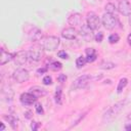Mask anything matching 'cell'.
Returning a JSON list of instances; mask_svg holds the SVG:
<instances>
[{"label":"cell","mask_w":131,"mask_h":131,"mask_svg":"<svg viewBox=\"0 0 131 131\" xmlns=\"http://www.w3.org/2000/svg\"><path fill=\"white\" fill-rule=\"evenodd\" d=\"M125 103H126V100H121V101H118L116 102L114 105H112L103 115L102 117V121L103 123H110L112 122L115 118H117V116L121 113V111L124 108L125 106Z\"/></svg>","instance_id":"6da1fadb"},{"label":"cell","mask_w":131,"mask_h":131,"mask_svg":"<svg viewBox=\"0 0 131 131\" xmlns=\"http://www.w3.org/2000/svg\"><path fill=\"white\" fill-rule=\"evenodd\" d=\"M59 39L56 36H44L39 41V44L42 49L47 51H54L59 46Z\"/></svg>","instance_id":"7a4b0ae2"},{"label":"cell","mask_w":131,"mask_h":131,"mask_svg":"<svg viewBox=\"0 0 131 131\" xmlns=\"http://www.w3.org/2000/svg\"><path fill=\"white\" fill-rule=\"evenodd\" d=\"M102 25L104 26L105 29L107 30H114L116 28H120L121 24L119 21V19L112 13H104L102 15Z\"/></svg>","instance_id":"3957f363"},{"label":"cell","mask_w":131,"mask_h":131,"mask_svg":"<svg viewBox=\"0 0 131 131\" xmlns=\"http://www.w3.org/2000/svg\"><path fill=\"white\" fill-rule=\"evenodd\" d=\"M30 78V74L26 69H17L12 74V79L16 83H24L27 82Z\"/></svg>","instance_id":"277c9868"},{"label":"cell","mask_w":131,"mask_h":131,"mask_svg":"<svg viewBox=\"0 0 131 131\" xmlns=\"http://www.w3.org/2000/svg\"><path fill=\"white\" fill-rule=\"evenodd\" d=\"M86 21H87V26L92 30H97L100 27V19L97 16L96 13L94 12H88L87 16H86Z\"/></svg>","instance_id":"5b68a950"},{"label":"cell","mask_w":131,"mask_h":131,"mask_svg":"<svg viewBox=\"0 0 131 131\" xmlns=\"http://www.w3.org/2000/svg\"><path fill=\"white\" fill-rule=\"evenodd\" d=\"M90 80H91V76L90 75H87V74L82 75V76L78 77L74 81V83L72 85V88L73 89H82V88H85L89 84Z\"/></svg>","instance_id":"8992f818"},{"label":"cell","mask_w":131,"mask_h":131,"mask_svg":"<svg viewBox=\"0 0 131 131\" xmlns=\"http://www.w3.org/2000/svg\"><path fill=\"white\" fill-rule=\"evenodd\" d=\"M37 98H38V97H36V96H35L33 93H31L30 91H29V92H26V93H23V94L20 95V97H19L20 102H21L23 104H25V105H32L33 103L36 102Z\"/></svg>","instance_id":"52a82bcc"},{"label":"cell","mask_w":131,"mask_h":131,"mask_svg":"<svg viewBox=\"0 0 131 131\" xmlns=\"http://www.w3.org/2000/svg\"><path fill=\"white\" fill-rule=\"evenodd\" d=\"M28 59H29V57H28V51H25V50L18 51L17 53L14 54V57H13L14 63L17 64V66H21V64L26 63Z\"/></svg>","instance_id":"ba28073f"},{"label":"cell","mask_w":131,"mask_h":131,"mask_svg":"<svg viewBox=\"0 0 131 131\" xmlns=\"http://www.w3.org/2000/svg\"><path fill=\"white\" fill-rule=\"evenodd\" d=\"M118 10L123 15H130L131 14V4L127 0H121L118 5Z\"/></svg>","instance_id":"9c48e42d"},{"label":"cell","mask_w":131,"mask_h":131,"mask_svg":"<svg viewBox=\"0 0 131 131\" xmlns=\"http://www.w3.org/2000/svg\"><path fill=\"white\" fill-rule=\"evenodd\" d=\"M42 56H43L42 50L38 48H32L28 51V57H29V60L31 61H39L42 59Z\"/></svg>","instance_id":"30bf717a"},{"label":"cell","mask_w":131,"mask_h":131,"mask_svg":"<svg viewBox=\"0 0 131 131\" xmlns=\"http://www.w3.org/2000/svg\"><path fill=\"white\" fill-rule=\"evenodd\" d=\"M61 36L64 38V39H68V40H74L77 38L78 36V31L73 28V27H70V28H66L62 30L61 32Z\"/></svg>","instance_id":"8fae6325"},{"label":"cell","mask_w":131,"mask_h":131,"mask_svg":"<svg viewBox=\"0 0 131 131\" xmlns=\"http://www.w3.org/2000/svg\"><path fill=\"white\" fill-rule=\"evenodd\" d=\"M68 23L71 26H79L82 24V15L78 12H74L68 17Z\"/></svg>","instance_id":"7c38bea8"},{"label":"cell","mask_w":131,"mask_h":131,"mask_svg":"<svg viewBox=\"0 0 131 131\" xmlns=\"http://www.w3.org/2000/svg\"><path fill=\"white\" fill-rule=\"evenodd\" d=\"M42 39V32L37 28H33L29 33V40L31 42H37Z\"/></svg>","instance_id":"4fadbf2b"},{"label":"cell","mask_w":131,"mask_h":131,"mask_svg":"<svg viewBox=\"0 0 131 131\" xmlns=\"http://www.w3.org/2000/svg\"><path fill=\"white\" fill-rule=\"evenodd\" d=\"M14 57V54L8 52V51H5L4 48L1 49V56H0V63L1 66H4L5 63L9 62L10 60H12Z\"/></svg>","instance_id":"5bb4252c"},{"label":"cell","mask_w":131,"mask_h":131,"mask_svg":"<svg viewBox=\"0 0 131 131\" xmlns=\"http://www.w3.org/2000/svg\"><path fill=\"white\" fill-rule=\"evenodd\" d=\"M30 92L33 93L36 97H41V96H44L46 95V90L40 86H34V87H31L30 88Z\"/></svg>","instance_id":"9a60e30c"},{"label":"cell","mask_w":131,"mask_h":131,"mask_svg":"<svg viewBox=\"0 0 131 131\" xmlns=\"http://www.w3.org/2000/svg\"><path fill=\"white\" fill-rule=\"evenodd\" d=\"M81 35L85 38V39H87V40H91L92 39V30L86 25V26H82V28H81Z\"/></svg>","instance_id":"2e32d148"},{"label":"cell","mask_w":131,"mask_h":131,"mask_svg":"<svg viewBox=\"0 0 131 131\" xmlns=\"http://www.w3.org/2000/svg\"><path fill=\"white\" fill-rule=\"evenodd\" d=\"M97 58L96 51L93 48H87L86 49V60L87 62H92Z\"/></svg>","instance_id":"e0dca14e"},{"label":"cell","mask_w":131,"mask_h":131,"mask_svg":"<svg viewBox=\"0 0 131 131\" xmlns=\"http://www.w3.org/2000/svg\"><path fill=\"white\" fill-rule=\"evenodd\" d=\"M3 118L10 124V126L12 127V129H16V127H17V119L14 116H12V115H8V116L4 115Z\"/></svg>","instance_id":"ac0fdd59"},{"label":"cell","mask_w":131,"mask_h":131,"mask_svg":"<svg viewBox=\"0 0 131 131\" xmlns=\"http://www.w3.org/2000/svg\"><path fill=\"white\" fill-rule=\"evenodd\" d=\"M127 84H128V79H127V78H122V79H120V81H119V83H118V87H117V93H118V94L122 93L123 89L127 86Z\"/></svg>","instance_id":"d6986e66"},{"label":"cell","mask_w":131,"mask_h":131,"mask_svg":"<svg viewBox=\"0 0 131 131\" xmlns=\"http://www.w3.org/2000/svg\"><path fill=\"white\" fill-rule=\"evenodd\" d=\"M98 67L100 69H102V70H111V69H114L116 67V64L114 62H112V61H105V60H103V61H101L99 63Z\"/></svg>","instance_id":"ffe728a7"},{"label":"cell","mask_w":131,"mask_h":131,"mask_svg":"<svg viewBox=\"0 0 131 131\" xmlns=\"http://www.w3.org/2000/svg\"><path fill=\"white\" fill-rule=\"evenodd\" d=\"M61 68H62V64L59 61H52L51 63L48 64V69H50L51 71H59Z\"/></svg>","instance_id":"44dd1931"},{"label":"cell","mask_w":131,"mask_h":131,"mask_svg":"<svg viewBox=\"0 0 131 131\" xmlns=\"http://www.w3.org/2000/svg\"><path fill=\"white\" fill-rule=\"evenodd\" d=\"M87 62V60H86V57H84V56H79L77 59H76V66H77V68H83L84 66H85V63Z\"/></svg>","instance_id":"7402d4cb"},{"label":"cell","mask_w":131,"mask_h":131,"mask_svg":"<svg viewBox=\"0 0 131 131\" xmlns=\"http://www.w3.org/2000/svg\"><path fill=\"white\" fill-rule=\"evenodd\" d=\"M119 40H120V36H119L117 33H114V34H112V35L108 36V42H110L111 44H115V43H117Z\"/></svg>","instance_id":"603a6c76"},{"label":"cell","mask_w":131,"mask_h":131,"mask_svg":"<svg viewBox=\"0 0 131 131\" xmlns=\"http://www.w3.org/2000/svg\"><path fill=\"white\" fill-rule=\"evenodd\" d=\"M54 98H55V102H56L57 104H61V98H62V96H61V89H60V88L56 89Z\"/></svg>","instance_id":"cb8c5ba5"},{"label":"cell","mask_w":131,"mask_h":131,"mask_svg":"<svg viewBox=\"0 0 131 131\" xmlns=\"http://www.w3.org/2000/svg\"><path fill=\"white\" fill-rule=\"evenodd\" d=\"M116 6L113 4V3H107L106 5H105V11L107 12V13H112V14H114L115 12H116Z\"/></svg>","instance_id":"d4e9b609"},{"label":"cell","mask_w":131,"mask_h":131,"mask_svg":"<svg viewBox=\"0 0 131 131\" xmlns=\"http://www.w3.org/2000/svg\"><path fill=\"white\" fill-rule=\"evenodd\" d=\"M35 110H36L37 114H39V115H43V114H44L43 106H42V104L39 103V102H36V103H35Z\"/></svg>","instance_id":"484cf974"},{"label":"cell","mask_w":131,"mask_h":131,"mask_svg":"<svg viewBox=\"0 0 131 131\" xmlns=\"http://www.w3.org/2000/svg\"><path fill=\"white\" fill-rule=\"evenodd\" d=\"M42 82H43L44 85H51V84H52V78L47 75V76H45V77L43 78Z\"/></svg>","instance_id":"4316f807"},{"label":"cell","mask_w":131,"mask_h":131,"mask_svg":"<svg viewBox=\"0 0 131 131\" xmlns=\"http://www.w3.org/2000/svg\"><path fill=\"white\" fill-rule=\"evenodd\" d=\"M57 56L60 57V58H62V59H68V58H69V55H68V53H67L64 50L58 51V52H57Z\"/></svg>","instance_id":"83f0119b"},{"label":"cell","mask_w":131,"mask_h":131,"mask_svg":"<svg viewBox=\"0 0 131 131\" xmlns=\"http://www.w3.org/2000/svg\"><path fill=\"white\" fill-rule=\"evenodd\" d=\"M94 39H95L96 42H101L102 39H103V34H102L101 32H98V33L94 36Z\"/></svg>","instance_id":"f1b7e54d"},{"label":"cell","mask_w":131,"mask_h":131,"mask_svg":"<svg viewBox=\"0 0 131 131\" xmlns=\"http://www.w3.org/2000/svg\"><path fill=\"white\" fill-rule=\"evenodd\" d=\"M57 81L60 82V83L66 82V81H67V76H66L64 74H60V75L57 77Z\"/></svg>","instance_id":"f546056e"},{"label":"cell","mask_w":131,"mask_h":131,"mask_svg":"<svg viewBox=\"0 0 131 131\" xmlns=\"http://www.w3.org/2000/svg\"><path fill=\"white\" fill-rule=\"evenodd\" d=\"M39 126H40V124L38 122H33L31 125V128H32V130H37L39 128Z\"/></svg>","instance_id":"4dcf8cb0"},{"label":"cell","mask_w":131,"mask_h":131,"mask_svg":"<svg viewBox=\"0 0 131 131\" xmlns=\"http://www.w3.org/2000/svg\"><path fill=\"white\" fill-rule=\"evenodd\" d=\"M47 69H48V68H42V69H38V70H37V73H38V74H43V73H46V72H47Z\"/></svg>","instance_id":"1f68e13d"},{"label":"cell","mask_w":131,"mask_h":131,"mask_svg":"<svg viewBox=\"0 0 131 131\" xmlns=\"http://www.w3.org/2000/svg\"><path fill=\"white\" fill-rule=\"evenodd\" d=\"M127 41H128V44L131 46V33L128 35V37H127Z\"/></svg>","instance_id":"d6a6232c"},{"label":"cell","mask_w":131,"mask_h":131,"mask_svg":"<svg viewBox=\"0 0 131 131\" xmlns=\"http://www.w3.org/2000/svg\"><path fill=\"white\" fill-rule=\"evenodd\" d=\"M125 130H131V124H127L126 126H125Z\"/></svg>","instance_id":"836d02e7"},{"label":"cell","mask_w":131,"mask_h":131,"mask_svg":"<svg viewBox=\"0 0 131 131\" xmlns=\"http://www.w3.org/2000/svg\"><path fill=\"white\" fill-rule=\"evenodd\" d=\"M4 129H5V126H4V124H3V123H1V128H0V130H1V131H3Z\"/></svg>","instance_id":"e575fe53"},{"label":"cell","mask_w":131,"mask_h":131,"mask_svg":"<svg viewBox=\"0 0 131 131\" xmlns=\"http://www.w3.org/2000/svg\"><path fill=\"white\" fill-rule=\"evenodd\" d=\"M128 16H129V26H130V28H131V14L128 15Z\"/></svg>","instance_id":"d590c367"}]
</instances>
